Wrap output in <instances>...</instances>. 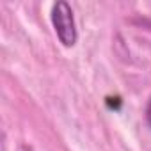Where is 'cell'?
<instances>
[{"label":"cell","instance_id":"3","mask_svg":"<svg viewBox=\"0 0 151 151\" xmlns=\"http://www.w3.org/2000/svg\"><path fill=\"white\" fill-rule=\"evenodd\" d=\"M107 103L110 105V107H114V109H119V105H121V100L116 96V101H112V98H107Z\"/></svg>","mask_w":151,"mask_h":151},{"label":"cell","instance_id":"1","mask_svg":"<svg viewBox=\"0 0 151 151\" xmlns=\"http://www.w3.org/2000/svg\"><path fill=\"white\" fill-rule=\"evenodd\" d=\"M50 20H52L53 30H55L59 41L62 43V46L71 48V46L77 45V41H78L77 23H75L73 9L66 0H59V2H55L52 6Z\"/></svg>","mask_w":151,"mask_h":151},{"label":"cell","instance_id":"2","mask_svg":"<svg viewBox=\"0 0 151 151\" xmlns=\"http://www.w3.org/2000/svg\"><path fill=\"white\" fill-rule=\"evenodd\" d=\"M144 117H146V123H147V124H149V128H151V98H149V101H147V105H146Z\"/></svg>","mask_w":151,"mask_h":151}]
</instances>
